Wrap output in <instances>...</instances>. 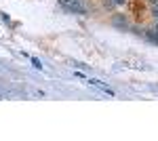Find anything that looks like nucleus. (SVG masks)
<instances>
[{"mask_svg": "<svg viewBox=\"0 0 158 141\" xmlns=\"http://www.w3.org/2000/svg\"><path fill=\"white\" fill-rule=\"evenodd\" d=\"M59 4L68 11H74V13H85V6L80 4V0H59Z\"/></svg>", "mask_w": 158, "mask_h": 141, "instance_id": "f257e3e1", "label": "nucleus"}, {"mask_svg": "<svg viewBox=\"0 0 158 141\" xmlns=\"http://www.w3.org/2000/svg\"><path fill=\"white\" fill-rule=\"evenodd\" d=\"M91 84H93V86H97V89H101V91H106V93H110V95H112V91H110L108 86H103V84L99 82V80H91Z\"/></svg>", "mask_w": 158, "mask_h": 141, "instance_id": "f03ea898", "label": "nucleus"}, {"mask_svg": "<svg viewBox=\"0 0 158 141\" xmlns=\"http://www.w3.org/2000/svg\"><path fill=\"white\" fill-rule=\"evenodd\" d=\"M122 2H124V0H114V4H122Z\"/></svg>", "mask_w": 158, "mask_h": 141, "instance_id": "7ed1b4c3", "label": "nucleus"}]
</instances>
